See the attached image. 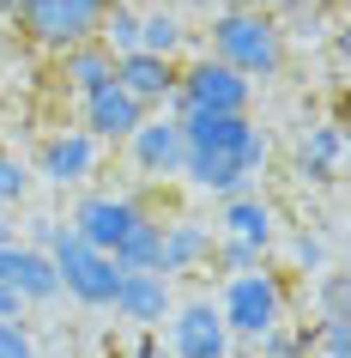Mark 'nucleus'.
Returning a JSON list of instances; mask_svg holds the SVG:
<instances>
[{
  "mask_svg": "<svg viewBox=\"0 0 351 358\" xmlns=\"http://www.w3.org/2000/svg\"><path fill=\"white\" fill-rule=\"evenodd\" d=\"M206 55L218 61V67H230V73H242L248 85H260V79L285 73L291 31L273 13H255V6H230L224 0L218 13H212V24H206Z\"/></svg>",
  "mask_w": 351,
  "mask_h": 358,
  "instance_id": "3",
  "label": "nucleus"
},
{
  "mask_svg": "<svg viewBox=\"0 0 351 358\" xmlns=\"http://www.w3.org/2000/svg\"><path fill=\"white\" fill-rule=\"evenodd\" d=\"M67 225L91 249H103L121 273H158V231H164V219L151 207H140L133 194H110V189L79 194Z\"/></svg>",
  "mask_w": 351,
  "mask_h": 358,
  "instance_id": "2",
  "label": "nucleus"
},
{
  "mask_svg": "<svg viewBox=\"0 0 351 358\" xmlns=\"http://www.w3.org/2000/svg\"><path fill=\"white\" fill-rule=\"evenodd\" d=\"M115 358H170V346H164L158 334H133L128 352H115Z\"/></svg>",
  "mask_w": 351,
  "mask_h": 358,
  "instance_id": "29",
  "label": "nucleus"
},
{
  "mask_svg": "<svg viewBox=\"0 0 351 358\" xmlns=\"http://www.w3.org/2000/svg\"><path fill=\"white\" fill-rule=\"evenodd\" d=\"M110 310L128 322L133 334H158L170 322V310H176V280H164V273H121Z\"/></svg>",
  "mask_w": 351,
  "mask_h": 358,
  "instance_id": "12",
  "label": "nucleus"
},
{
  "mask_svg": "<svg viewBox=\"0 0 351 358\" xmlns=\"http://www.w3.org/2000/svg\"><path fill=\"white\" fill-rule=\"evenodd\" d=\"M24 194H31V170L13 152H0V213L13 219V207H24Z\"/></svg>",
  "mask_w": 351,
  "mask_h": 358,
  "instance_id": "24",
  "label": "nucleus"
},
{
  "mask_svg": "<svg viewBox=\"0 0 351 358\" xmlns=\"http://www.w3.org/2000/svg\"><path fill=\"white\" fill-rule=\"evenodd\" d=\"M110 0H19V31L31 49H49V55H67L79 43L97 37V19H103Z\"/></svg>",
  "mask_w": 351,
  "mask_h": 358,
  "instance_id": "7",
  "label": "nucleus"
},
{
  "mask_svg": "<svg viewBox=\"0 0 351 358\" xmlns=\"http://www.w3.org/2000/svg\"><path fill=\"white\" fill-rule=\"evenodd\" d=\"M97 164H103V146L85 128H55L37 146V176L49 189H85L97 176Z\"/></svg>",
  "mask_w": 351,
  "mask_h": 358,
  "instance_id": "9",
  "label": "nucleus"
},
{
  "mask_svg": "<svg viewBox=\"0 0 351 358\" xmlns=\"http://www.w3.org/2000/svg\"><path fill=\"white\" fill-rule=\"evenodd\" d=\"M140 49H146V55L176 61V55L188 49V24H182V13H176V6H140Z\"/></svg>",
  "mask_w": 351,
  "mask_h": 358,
  "instance_id": "19",
  "label": "nucleus"
},
{
  "mask_svg": "<svg viewBox=\"0 0 351 358\" xmlns=\"http://www.w3.org/2000/svg\"><path fill=\"white\" fill-rule=\"evenodd\" d=\"M0 322H24V303H19V292H6V285H0Z\"/></svg>",
  "mask_w": 351,
  "mask_h": 358,
  "instance_id": "30",
  "label": "nucleus"
},
{
  "mask_svg": "<svg viewBox=\"0 0 351 358\" xmlns=\"http://www.w3.org/2000/svg\"><path fill=\"white\" fill-rule=\"evenodd\" d=\"M212 243H218V231L206 225V219H194V213L164 219V231H158V273H164V280L206 273V267H212Z\"/></svg>",
  "mask_w": 351,
  "mask_h": 358,
  "instance_id": "10",
  "label": "nucleus"
},
{
  "mask_svg": "<svg viewBox=\"0 0 351 358\" xmlns=\"http://www.w3.org/2000/svg\"><path fill=\"white\" fill-rule=\"evenodd\" d=\"M158 340L170 346V358H230V346H237L212 298H176Z\"/></svg>",
  "mask_w": 351,
  "mask_h": 358,
  "instance_id": "8",
  "label": "nucleus"
},
{
  "mask_svg": "<svg viewBox=\"0 0 351 358\" xmlns=\"http://www.w3.org/2000/svg\"><path fill=\"white\" fill-rule=\"evenodd\" d=\"M218 237H230V243H248V249H260V255H267V249L278 243V207L273 201H267V194L260 189H248V194H230V201H218Z\"/></svg>",
  "mask_w": 351,
  "mask_h": 358,
  "instance_id": "14",
  "label": "nucleus"
},
{
  "mask_svg": "<svg viewBox=\"0 0 351 358\" xmlns=\"http://www.w3.org/2000/svg\"><path fill=\"white\" fill-rule=\"evenodd\" d=\"M0 358H37V340L24 322H0Z\"/></svg>",
  "mask_w": 351,
  "mask_h": 358,
  "instance_id": "27",
  "label": "nucleus"
},
{
  "mask_svg": "<svg viewBox=\"0 0 351 358\" xmlns=\"http://www.w3.org/2000/svg\"><path fill=\"white\" fill-rule=\"evenodd\" d=\"M309 298H315V316H351V280L339 273V267H327V273H315L309 280Z\"/></svg>",
  "mask_w": 351,
  "mask_h": 358,
  "instance_id": "23",
  "label": "nucleus"
},
{
  "mask_svg": "<svg viewBox=\"0 0 351 358\" xmlns=\"http://www.w3.org/2000/svg\"><path fill=\"white\" fill-rule=\"evenodd\" d=\"M309 334V358H351V316H315L303 322Z\"/></svg>",
  "mask_w": 351,
  "mask_h": 358,
  "instance_id": "22",
  "label": "nucleus"
},
{
  "mask_svg": "<svg viewBox=\"0 0 351 358\" xmlns=\"http://www.w3.org/2000/svg\"><path fill=\"white\" fill-rule=\"evenodd\" d=\"M248 103H255V85L230 67H218L212 55H194L176 67L170 115H248Z\"/></svg>",
  "mask_w": 351,
  "mask_h": 358,
  "instance_id": "6",
  "label": "nucleus"
},
{
  "mask_svg": "<svg viewBox=\"0 0 351 358\" xmlns=\"http://www.w3.org/2000/svg\"><path fill=\"white\" fill-rule=\"evenodd\" d=\"M212 303H218V316L237 346H260L273 328L291 322V280H285V267L260 262L255 273H230Z\"/></svg>",
  "mask_w": 351,
  "mask_h": 358,
  "instance_id": "4",
  "label": "nucleus"
},
{
  "mask_svg": "<svg viewBox=\"0 0 351 358\" xmlns=\"http://www.w3.org/2000/svg\"><path fill=\"white\" fill-rule=\"evenodd\" d=\"M182 122V176L194 182L200 194H248L260 189V176L273 164V140L255 115H176Z\"/></svg>",
  "mask_w": 351,
  "mask_h": 358,
  "instance_id": "1",
  "label": "nucleus"
},
{
  "mask_svg": "<svg viewBox=\"0 0 351 358\" xmlns=\"http://www.w3.org/2000/svg\"><path fill=\"white\" fill-rule=\"evenodd\" d=\"M128 158H133L140 176H151V182H176V176H182V158H188L182 122H176V115H146V122L133 128V140H128Z\"/></svg>",
  "mask_w": 351,
  "mask_h": 358,
  "instance_id": "11",
  "label": "nucleus"
},
{
  "mask_svg": "<svg viewBox=\"0 0 351 358\" xmlns=\"http://www.w3.org/2000/svg\"><path fill=\"white\" fill-rule=\"evenodd\" d=\"M13 13H19V0H0V19H13Z\"/></svg>",
  "mask_w": 351,
  "mask_h": 358,
  "instance_id": "33",
  "label": "nucleus"
},
{
  "mask_svg": "<svg viewBox=\"0 0 351 358\" xmlns=\"http://www.w3.org/2000/svg\"><path fill=\"white\" fill-rule=\"evenodd\" d=\"M0 285L19 292V303H55L61 298V280H55V262L31 243H0Z\"/></svg>",
  "mask_w": 351,
  "mask_h": 358,
  "instance_id": "17",
  "label": "nucleus"
},
{
  "mask_svg": "<svg viewBox=\"0 0 351 358\" xmlns=\"http://www.w3.org/2000/svg\"><path fill=\"white\" fill-rule=\"evenodd\" d=\"M291 164H297V176H303V182H315V189L339 182V170H345V122H339V115L309 122V128L297 134Z\"/></svg>",
  "mask_w": 351,
  "mask_h": 358,
  "instance_id": "16",
  "label": "nucleus"
},
{
  "mask_svg": "<svg viewBox=\"0 0 351 358\" xmlns=\"http://www.w3.org/2000/svg\"><path fill=\"white\" fill-rule=\"evenodd\" d=\"M49 262H55V280H61V292L73 303H85V310H110L115 303V285H121V267L103 255V249H91L85 237H79L67 219H61V231H55V243L43 249Z\"/></svg>",
  "mask_w": 351,
  "mask_h": 358,
  "instance_id": "5",
  "label": "nucleus"
},
{
  "mask_svg": "<svg viewBox=\"0 0 351 358\" xmlns=\"http://www.w3.org/2000/svg\"><path fill=\"white\" fill-rule=\"evenodd\" d=\"M55 61H61V85H67L73 97H91L97 85H110V79H115V55L97 37L79 43V49H67V55H55Z\"/></svg>",
  "mask_w": 351,
  "mask_h": 358,
  "instance_id": "18",
  "label": "nucleus"
},
{
  "mask_svg": "<svg viewBox=\"0 0 351 358\" xmlns=\"http://www.w3.org/2000/svg\"><path fill=\"white\" fill-rule=\"evenodd\" d=\"M97 43H103L115 61L133 55V49H140V6H133V0H110L103 19H97Z\"/></svg>",
  "mask_w": 351,
  "mask_h": 358,
  "instance_id": "20",
  "label": "nucleus"
},
{
  "mask_svg": "<svg viewBox=\"0 0 351 358\" xmlns=\"http://www.w3.org/2000/svg\"><path fill=\"white\" fill-rule=\"evenodd\" d=\"M91 358H115V352H91Z\"/></svg>",
  "mask_w": 351,
  "mask_h": 358,
  "instance_id": "34",
  "label": "nucleus"
},
{
  "mask_svg": "<svg viewBox=\"0 0 351 358\" xmlns=\"http://www.w3.org/2000/svg\"><path fill=\"white\" fill-rule=\"evenodd\" d=\"M79 115H85V122H79V128L91 134L97 146H128L133 140V128H140V122H146V110H140V103H133L128 92H121V85H97L91 97H79Z\"/></svg>",
  "mask_w": 351,
  "mask_h": 358,
  "instance_id": "15",
  "label": "nucleus"
},
{
  "mask_svg": "<svg viewBox=\"0 0 351 358\" xmlns=\"http://www.w3.org/2000/svg\"><path fill=\"white\" fill-rule=\"evenodd\" d=\"M13 237H19V225H13V219L0 213V243H13Z\"/></svg>",
  "mask_w": 351,
  "mask_h": 358,
  "instance_id": "31",
  "label": "nucleus"
},
{
  "mask_svg": "<svg viewBox=\"0 0 351 358\" xmlns=\"http://www.w3.org/2000/svg\"><path fill=\"white\" fill-rule=\"evenodd\" d=\"M176 67H182V61H164V55L133 49V55L115 61V85H121V92H128L146 115H170V97H176Z\"/></svg>",
  "mask_w": 351,
  "mask_h": 358,
  "instance_id": "13",
  "label": "nucleus"
},
{
  "mask_svg": "<svg viewBox=\"0 0 351 358\" xmlns=\"http://www.w3.org/2000/svg\"><path fill=\"white\" fill-rule=\"evenodd\" d=\"M285 237V273H327V231H315V225H297V231H278Z\"/></svg>",
  "mask_w": 351,
  "mask_h": 358,
  "instance_id": "21",
  "label": "nucleus"
},
{
  "mask_svg": "<svg viewBox=\"0 0 351 358\" xmlns=\"http://www.w3.org/2000/svg\"><path fill=\"white\" fill-rule=\"evenodd\" d=\"M260 262H267V255H260V249H248V243H230V237H218V243H212V273H224V280H230V273H255Z\"/></svg>",
  "mask_w": 351,
  "mask_h": 358,
  "instance_id": "25",
  "label": "nucleus"
},
{
  "mask_svg": "<svg viewBox=\"0 0 351 358\" xmlns=\"http://www.w3.org/2000/svg\"><path fill=\"white\" fill-rule=\"evenodd\" d=\"M230 358H260V352H255V346H230Z\"/></svg>",
  "mask_w": 351,
  "mask_h": 358,
  "instance_id": "32",
  "label": "nucleus"
},
{
  "mask_svg": "<svg viewBox=\"0 0 351 358\" xmlns=\"http://www.w3.org/2000/svg\"><path fill=\"white\" fill-rule=\"evenodd\" d=\"M260 358H309V334H303V322H285V328H273V334L255 346Z\"/></svg>",
  "mask_w": 351,
  "mask_h": 358,
  "instance_id": "26",
  "label": "nucleus"
},
{
  "mask_svg": "<svg viewBox=\"0 0 351 358\" xmlns=\"http://www.w3.org/2000/svg\"><path fill=\"white\" fill-rule=\"evenodd\" d=\"M230 6H255V13H273V19H285V13H315L321 0H230Z\"/></svg>",
  "mask_w": 351,
  "mask_h": 358,
  "instance_id": "28",
  "label": "nucleus"
}]
</instances>
